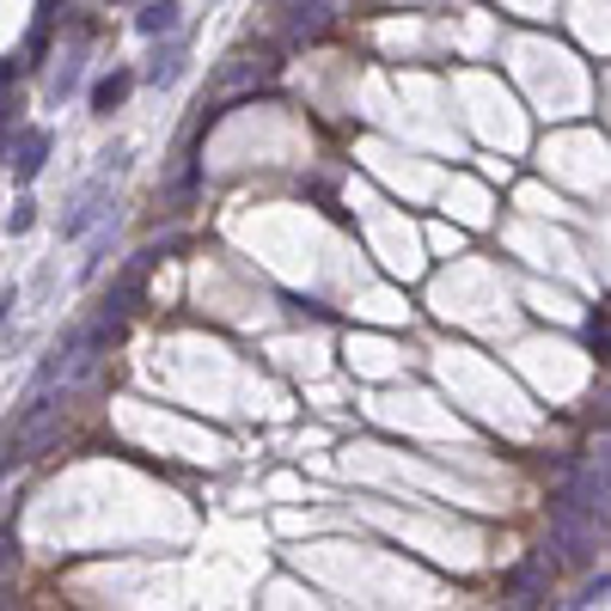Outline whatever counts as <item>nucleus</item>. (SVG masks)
<instances>
[{"label":"nucleus","mask_w":611,"mask_h":611,"mask_svg":"<svg viewBox=\"0 0 611 611\" xmlns=\"http://www.w3.org/2000/svg\"><path fill=\"white\" fill-rule=\"evenodd\" d=\"M44 159H49V129H25V141H19V153H13V171L19 178H37Z\"/></svg>","instance_id":"nucleus-1"},{"label":"nucleus","mask_w":611,"mask_h":611,"mask_svg":"<svg viewBox=\"0 0 611 611\" xmlns=\"http://www.w3.org/2000/svg\"><path fill=\"white\" fill-rule=\"evenodd\" d=\"M129 86H135V74H105L92 86V110H117L122 98H129Z\"/></svg>","instance_id":"nucleus-3"},{"label":"nucleus","mask_w":611,"mask_h":611,"mask_svg":"<svg viewBox=\"0 0 611 611\" xmlns=\"http://www.w3.org/2000/svg\"><path fill=\"white\" fill-rule=\"evenodd\" d=\"M13 306H19V293H13V288H0V324H7V312H13Z\"/></svg>","instance_id":"nucleus-8"},{"label":"nucleus","mask_w":611,"mask_h":611,"mask_svg":"<svg viewBox=\"0 0 611 611\" xmlns=\"http://www.w3.org/2000/svg\"><path fill=\"white\" fill-rule=\"evenodd\" d=\"M178 0H153V7H141V19H135V31L141 37H171V31H178Z\"/></svg>","instance_id":"nucleus-2"},{"label":"nucleus","mask_w":611,"mask_h":611,"mask_svg":"<svg viewBox=\"0 0 611 611\" xmlns=\"http://www.w3.org/2000/svg\"><path fill=\"white\" fill-rule=\"evenodd\" d=\"M7 227H13V232H31V202H13V214H7Z\"/></svg>","instance_id":"nucleus-6"},{"label":"nucleus","mask_w":611,"mask_h":611,"mask_svg":"<svg viewBox=\"0 0 611 611\" xmlns=\"http://www.w3.org/2000/svg\"><path fill=\"white\" fill-rule=\"evenodd\" d=\"M0 471H7V465H0Z\"/></svg>","instance_id":"nucleus-9"},{"label":"nucleus","mask_w":611,"mask_h":611,"mask_svg":"<svg viewBox=\"0 0 611 611\" xmlns=\"http://www.w3.org/2000/svg\"><path fill=\"white\" fill-rule=\"evenodd\" d=\"M13 568V526H0V575Z\"/></svg>","instance_id":"nucleus-7"},{"label":"nucleus","mask_w":611,"mask_h":611,"mask_svg":"<svg viewBox=\"0 0 611 611\" xmlns=\"http://www.w3.org/2000/svg\"><path fill=\"white\" fill-rule=\"evenodd\" d=\"M178 68H183V49L171 44V49H159V61L147 68V80H153V86H171V80H178Z\"/></svg>","instance_id":"nucleus-4"},{"label":"nucleus","mask_w":611,"mask_h":611,"mask_svg":"<svg viewBox=\"0 0 611 611\" xmlns=\"http://www.w3.org/2000/svg\"><path fill=\"white\" fill-rule=\"evenodd\" d=\"M587 343H594V349H606V312H587Z\"/></svg>","instance_id":"nucleus-5"}]
</instances>
